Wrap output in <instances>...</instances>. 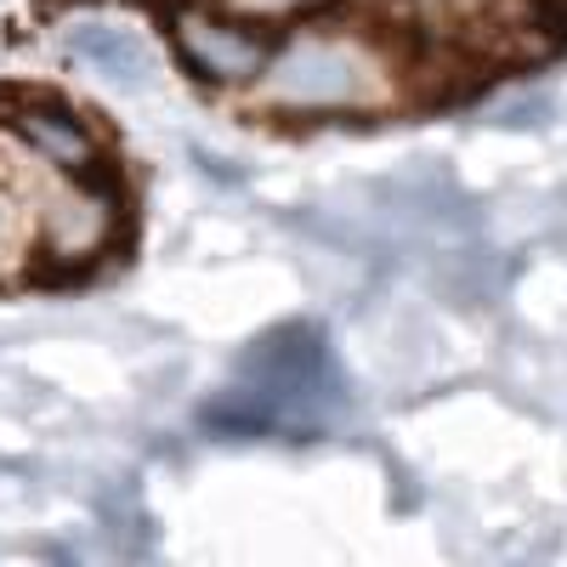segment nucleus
<instances>
[{
	"mask_svg": "<svg viewBox=\"0 0 567 567\" xmlns=\"http://www.w3.org/2000/svg\"><path fill=\"white\" fill-rule=\"evenodd\" d=\"M69 52L91 69H103L109 80H142L148 74V45H142L131 29H114V23H85L69 34Z\"/></svg>",
	"mask_w": 567,
	"mask_h": 567,
	"instance_id": "5",
	"label": "nucleus"
},
{
	"mask_svg": "<svg viewBox=\"0 0 567 567\" xmlns=\"http://www.w3.org/2000/svg\"><path fill=\"white\" fill-rule=\"evenodd\" d=\"M256 7H290V0H256Z\"/></svg>",
	"mask_w": 567,
	"mask_h": 567,
	"instance_id": "6",
	"label": "nucleus"
},
{
	"mask_svg": "<svg viewBox=\"0 0 567 567\" xmlns=\"http://www.w3.org/2000/svg\"><path fill=\"white\" fill-rule=\"evenodd\" d=\"M12 125H18L52 165H63V171H85L91 159H97V142H91V131H85L74 114H63V109L29 103V109L12 114Z\"/></svg>",
	"mask_w": 567,
	"mask_h": 567,
	"instance_id": "4",
	"label": "nucleus"
},
{
	"mask_svg": "<svg viewBox=\"0 0 567 567\" xmlns=\"http://www.w3.org/2000/svg\"><path fill=\"white\" fill-rule=\"evenodd\" d=\"M352 74H369L347 34H301L272 69V103L290 109H347L369 103L374 91Z\"/></svg>",
	"mask_w": 567,
	"mask_h": 567,
	"instance_id": "2",
	"label": "nucleus"
},
{
	"mask_svg": "<svg viewBox=\"0 0 567 567\" xmlns=\"http://www.w3.org/2000/svg\"><path fill=\"white\" fill-rule=\"evenodd\" d=\"M171 34H176L182 63L194 69L199 80H216V85L250 80V74H261L267 58H272V45H267L256 29L233 23V18H221V12H176V18H171Z\"/></svg>",
	"mask_w": 567,
	"mask_h": 567,
	"instance_id": "3",
	"label": "nucleus"
},
{
	"mask_svg": "<svg viewBox=\"0 0 567 567\" xmlns=\"http://www.w3.org/2000/svg\"><path fill=\"white\" fill-rule=\"evenodd\" d=\"M239 374H245V392L261 398L284 425H290L296 443L323 437V409L341 403L336 352H329L323 329H312V323L267 329V336L239 358Z\"/></svg>",
	"mask_w": 567,
	"mask_h": 567,
	"instance_id": "1",
	"label": "nucleus"
}]
</instances>
